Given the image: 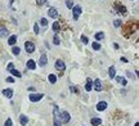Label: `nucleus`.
I'll return each instance as SVG.
<instances>
[{"mask_svg": "<svg viewBox=\"0 0 139 126\" xmlns=\"http://www.w3.org/2000/svg\"><path fill=\"white\" fill-rule=\"evenodd\" d=\"M138 28V25H137V22H129V23L126 25L122 28V32H124V36H126V37H129L131 34H134V31H137Z\"/></svg>", "mask_w": 139, "mask_h": 126, "instance_id": "nucleus-1", "label": "nucleus"}, {"mask_svg": "<svg viewBox=\"0 0 139 126\" xmlns=\"http://www.w3.org/2000/svg\"><path fill=\"white\" fill-rule=\"evenodd\" d=\"M113 8H115V10L119 14H121V16H125V14H126V8H125L124 5H121L119 1H115Z\"/></svg>", "mask_w": 139, "mask_h": 126, "instance_id": "nucleus-2", "label": "nucleus"}, {"mask_svg": "<svg viewBox=\"0 0 139 126\" xmlns=\"http://www.w3.org/2000/svg\"><path fill=\"white\" fill-rule=\"evenodd\" d=\"M72 13H74V21H77L80 14L83 13V8L81 5H74L72 7Z\"/></svg>", "mask_w": 139, "mask_h": 126, "instance_id": "nucleus-3", "label": "nucleus"}, {"mask_svg": "<svg viewBox=\"0 0 139 126\" xmlns=\"http://www.w3.org/2000/svg\"><path fill=\"white\" fill-rule=\"evenodd\" d=\"M59 117H61V122L62 124H67V122H70V120H71V115L67 111L59 112Z\"/></svg>", "mask_w": 139, "mask_h": 126, "instance_id": "nucleus-4", "label": "nucleus"}, {"mask_svg": "<svg viewBox=\"0 0 139 126\" xmlns=\"http://www.w3.org/2000/svg\"><path fill=\"white\" fill-rule=\"evenodd\" d=\"M61 117H59V108L54 106V126H62L61 125Z\"/></svg>", "mask_w": 139, "mask_h": 126, "instance_id": "nucleus-5", "label": "nucleus"}, {"mask_svg": "<svg viewBox=\"0 0 139 126\" xmlns=\"http://www.w3.org/2000/svg\"><path fill=\"white\" fill-rule=\"evenodd\" d=\"M56 70H58L62 73V72H63L65 70H66V64H65V62L63 61H61V59H57L56 61ZM63 75V73H62Z\"/></svg>", "mask_w": 139, "mask_h": 126, "instance_id": "nucleus-6", "label": "nucleus"}, {"mask_svg": "<svg viewBox=\"0 0 139 126\" xmlns=\"http://www.w3.org/2000/svg\"><path fill=\"white\" fill-rule=\"evenodd\" d=\"M43 97H44V94H41V93H34V94H30L28 95L31 102H39L40 99H43Z\"/></svg>", "mask_w": 139, "mask_h": 126, "instance_id": "nucleus-7", "label": "nucleus"}, {"mask_svg": "<svg viewBox=\"0 0 139 126\" xmlns=\"http://www.w3.org/2000/svg\"><path fill=\"white\" fill-rule=\"evenodd\" d=\"M25 49H26V52H27L28 54L34 53L35 52V44L32 41H26L25 43Z\"/></svg>", "mask_w": 139, "mask_h": 126, "instance_id": "nucleus-8", "label": "nucleus"}, {"mask_svg": "<svg viewBox=\"0 0 139 126\" xmlns=\"http://www.w3.org/2000/svg\"><path fill=\"white\" fill-rule=\"evenodd\" d=\"M46 63H48V57H46L45 53H43L39 58V64H40V67H45Z\"/></svg>", "mask_w": 139, "mask_h": 126, "instance_id": "nucleus-9", "label": "nucleus"}, {"mask_svg": "<svg viewBox=\"0 0 139 126\" xmlns=\"http://www.w3.org/2000/svg\"><path fill=\"white\" fill-rule=\"evenodd\" d=\"M48 16L50 17V18H57V17H58V10H57V8H54V7H50V8H49Z\"/></svg>", "mask_w": 139, "mask_h": 126, "instance_id": "nucleus-10", "label": "nucleus"}, {"mask_svg": "<svg viewBox=\"0 0 139 126\" xmlns=\"http://www.w3.org/2000/svg\"><path fill=\"white\" fill-rule=\"evenodd\" d=\"M93 86H94V89H95L97 91H102V81L99 79H95L94 82H93Z\"/></svg>", "mask_w": 139, "mask_h": 126, "instance_id": "nucleus-11", "label": "nucleus"}, {"mask_svg": "<svg viewBox=\"0 0 139 126\" xmlns=\"http://www.w3.org/2000/svg\"><path fill=\"white\" fill-rule=\"evenodd\" d=\"M8 35H9V31L7 30V27L0 26V37H7Z\"/></svg>", "mask_w": 139, "mask_h": 126, "instance_id": "nucleus-12", "label": "nucleus"}, {"mask_svg": "<svg viewBox=\"0 0 139 126\" xmlns=\"http://www.w3.org/2000/svg\"><path fill=\"white\" fill-rule=\"evenodd\" d=\"M19 122H21L22 126L27 125V122H28V117L26 116V115H19Z\"/></svg>", "mask_w": 139, "mask_h": 126, "instance_id": "nucleus-13", "label": "nucleus"}, {"mask_svg": "<svg viewBox=\"0 0 139 126\" xmlns=\"http://www.w3.org/2000/svg\"><path fill=\"white\" fill-rule=\"evenodd\" d=\"M3 95L7 98H12L13 97V89H4L3 90Z\"/></svg>", "mask_w": 139, "mask_h": 126, "instance_id": "nucleus-14", "label": "nucleus"}, {"mask_svg": "<svg viewBox=\"0 0 139 126\" xmlns=\"http://www.w3.org/2000/svg\"><path fill=\"white\" fill-rule=\"evenodd\" d=\"M106 108H107V103H106V102H99V103L97 104V109L99 111V112L104 111Z\"/></svg>", "mask_w": 139, "mask_h": 126, "instance_id": "nucleus-15", "label": "nucleus"}, {"mask_svg": "<svg viewBox=\"0 0 139 126\" xmlns=\"http://www.w3.org/2000/svg\"><path fill=\"white\" fill-rule=\"evenodd\" d=\"M115 79H116V81H117L119 84H121L122 86H125L128 82H126V79L125 77H121V76H115Z\"/></svg>", "mask_w": 139, "mask_h": 126, "instance_id": "nucleus-16", "label": "nucleus"}, {"mask_svg": "<svg viewBox=\"0 0 139 126\" xmlns=\"http://www.w3.org/2000/svg\"><path fill=\"white\" fill-rule=\"evenodd\" d=\"M26 66H27V68H28V70H35V68H36V63H35L32 59L27 61V63H26Z\"/></svg>", "mask_w": 139, "mask_h": 126, "instance_id": "nucleus-17", "label": "nucleus"}, {"mask_svg": "<svg viewBox=\"0 0 139 126\" xmlns=\"http://www.w3.org/2000/svg\"><path fill=\"white\" fill-rule=\"evenodd\" d=\"M52 28H53V31H54L56 34H58V32H59V30H61V23H59V22H54L53 26H52Z\"/></svg>", "mask_w": 139, "mask_h": 126, "instance_id": "nucleus-18", "label": "nucleus"}, {"mask_svg": "<svg viewBox=\"0 0 139 126\" xmlns=\"http://www.w3.org/2000/svg\"><path fill=\"white\" fill-rule=\"evenodd\" d=\"M108 76H110L111 79H115V76H116V70H115L113 66H111L110 68H108Z\"/></svg>", "mask_w": 139, "mask_h": 126, "instance_id": "nucleus-19", "label": "nucleus"}, {"mask_svg": "<svg viewBox=\"0 0 139 126\" xmlns=\"http://www.w3.org/2000/svg\"><path fill=\"white\" fill-rule=\"evenodd\" d=\"M92 89H93V81L90 79H88L86 80V85H85V90H86V91H90Z\"/></svg>", "mask_w": 139, "mask_h": 126, "instance_id": "nucleus-20", "label": "nucleus"}, {"mask_svg": "<svg viewBox=\"0 0 139 126\" xmlns=\"http://www.w3.org/2000/svg\"><path fill=\"white\" fill-rule=\"evenodd\" d=\"M92 125L93 126H99V125H102V120L101 118H97V117H94V118H92Z\"/></svg>", "mask_w": 139, "mask_h": 126, "instance_id": "nucleus-21", "label": "nucleus"}, {"mask_svg": "<svg viewBox=\"0 0 139 126\" xmlns=\"http://www.w3.org/2000/svg\"><path fill=\"white\" fill-rule=\"evenodd\" d=\"M9 72H10L13 76H14V77H19V79L22 77V73H21V72H19V71H17V70H14V68H12Z\"/></svg>", "mask_w": 139, "mask_h": 126, "instance_id": "nucleus-22", "label": "nucleus"}, {"mask_svg": "<svg viewBox=\"0 0 139 126\" xmlns=\"http://www.w3.org/2000/svg\"><path fill=\"white\" fill-rule=\"evenodd\" d=\"M8 43H9V45H14V44L17 43V36H16V35L9 36V40H8Z\"/></svg>", "mask_w": 139, "mask_h": 126, "instance_id": "nucleus-23", "label": "nucleus"}, {"mask_svg": "<svg viewBox=\"0 0 139 126\" xmlns=\"http://www.w3.org/2000/svg\"><path fill=\"white\" fill-rule=\"evenodd\" d=\"M48 80H49V82H50V84H56V81H57V77H56V75L50 73V75L48 76Z\"/></svg>", "mask_w": 139, "mask_h": 126, "instance_id": "nucleus-24", "label": "nucleus"}, {"mask_svg": "<svg viewBox=\"0 0 139 126\" xmlns=\"http://www.w3.org/2000/svg\"><path fill=\"white\" fill-rule=\"evenodd\" d=\"M12 53L14 54V55H18V54L21 53V48L19 46H13L12 48Z\"/></svg>", "mask_w": 139, "mask_h": 126, "instance_id": "nucleus-25", "label": "nucleus"}, {"mask_svg": "<svg viewBox=\"0 0 139 126\" xmlns=\"http://www.w3.org/2000/svg\"><path fill=\"white\" fill-rule=\"evenodd\" d=\"M95 39L97 40H103V39H104V34H103V32H97L95 34Z\"/></svg>", "mask_w": 139, "mask_h": 126, "instance_id": "nucleus-26", "label": "nucleus"}, {"mask_svg": "<svg viewBox=\"0 0 139 126\" xmlns=\"http://www.w3.org/2000/svg\"><path fill=\"white\" fill-rule=\"evenodd\" d=\"M66 5H67V8H68V9H72L74 1H72V0H66Z\"/></svg>", "mask_w": 139, "mask_h": 126, "instance_id": "nucleus-27", "label": "nucleus"}, {"mask_svg": "<svg viewBox=\"0 0 139 126\" xmlns=\"http://www.w3.org/2000/svg\"><path fill=\"white\" fill-rule=\"evenodd\" d=\"M53 43H54V45H59L61 41H59V37H58V34H56L54 39H53Z\"/></svg>", "mask_w": 139, "mask_h": 126, "instance_id": "nucleus-28", "label": "nucleus"}, {"mask_svg": "<svg viewBox=\"0 0 139 126\" xmlns=\"http://www.w3.org/2000/svg\"><path fill=\"white\" fill-rule=\"evenodd\" d=\"M93 49H94V50H99V49H101V44L99 43H93Z\"/></svg>", "mask_w": 139, "mask_h": 126, "instance_id": "nucleus-29", "label": "nucleus"}, {"mask_svg": "<svg viewBox=\"0 0 139 126\" xmlns=\"http://www.w3.org/2000/svg\"><path fill=\"white\" fill-rule=\"evenodd\" d=\"M81 41H83V44H85V45H86V44H89V39L86 37V36H81Z\"/></svg>", "mask_w": 139, "mask_h": 126, "instance_id": "nucleus-30", "label": "nucleus"}, {"mask_svg": "<svg viewBox=\"0 0 139 126\" xmlns=\"http://www.w3.org/2000/svg\"><path fill=\"white\" fill-rule=\"evenodd\" d=\"M40 23H41V26H44V27H45V26L48 25V21H46V18H41V19H40Z\"/></svg>", "mask_w": 139, "mask_h": 126, "instance_id": "nucleus-31", "label": "nucleus"}, {"mask_svg": "<svg viewBox=\"0 0 139 126\" xmlns=\"http://www.w3.org/2000/svg\"><path fill=\"white\" fill-rule=\"evenodd\" d=\"M4 126H13V121H12L10 118H8V120L5 121V124H4Z\"/></svg>", "mask_w": 139, "mask_h": 126, "instance_id": "nucleus-32", "label": "nucleus"}, {"mask_svg": "<svg viewBox=\"0 0 139 126\" xmlns=\"http://www.w3.org/2000/svg\"><path fill=\"white\" fill-rule=\"evenodd\" d=\"M46 1H48V0H36V4H37V5H44Z\"/></svg>", "mask_w": 139, "mask_h": 126, "instance_id": "nucleus-33", "label": "nucleus"}, {"mask_svg": "<svg viewBox=\"0 0 139 126\" xmlns=\"http://www.w3.org/2000/svg\"><path fill=\"white\" fill-rule=\"evenodd\" d=\"M34 31H35V34H39V32H40V31H39V25H37V23L34 25Z\"/></svg>", "mask_w": 139, "mask_h": 126, "instance_id": "nucleus-34", "label": "nucleus"}, {"mask_svg": "<svg viewBox=\"0 0 139 126\" xmlns=\"http://www.w3.org/2000/svg\"><path fill=\"white\" fill-rule=\"evenodd\" d=\"M113 25H115L116 27H120V26H121V21H120V19H115Z\"/></svg>", "mask_w": 139, "mask_h": 126, "instance_id": "nucleus-35", "label": "nucleus"}, {"mask_svg": "<svg viewBox=\"0 0 139 126\" xmlns=\"http://www.w3.org/2000/svg\"><path fill=\"white\" fill-rule=\"evenodd\" d=\"M12 68H14V63H9V64L7 66V70H8V71H10Z\"/></svg>", "mask_w": 139, "mask_h": 126, "instance_id": "nucleus-36", "label": "nucleus"}, {"mask_svg": "<svg viewBox=\"0 0 139 126\" xmlns=\"http://www.w3.org/2000/svg\"><path fill=\"white\" fill-rule=\"evenodd\" d=\"M126 76H128V77H130V79H134V75H133L130 71H128V72H126Z\"/></svg>", "mask_w": 139, "mask_h": 126, "instance_id": "nucleus-37", "label": "nucleus"}, {"mask_svg": "<svg viewBox=\"0 0 139 126\" xmlns=\"http://www.w3.org/2000/svg\"><path fill=\"white\" fill-rule=\"evenodd\" d=\"M5 80H7V82H14V79L10 77V76H9V77H7Z\"/></svg>", "mask_w": 139, "mask_h": 126, "instance_id": "nucleus-38", "label": "nucleus"}, {"mask_svg": "<svg viewBox=\"0 0 139 126\" xmlns=\"http://www.w3.org/2000/svg\"><path fill=\"white\" fill-rule=\"evenodd\" d=\"M121 61H122V62H125V63L128 62V59H126V58H124V57H121Z\"/></svg>", "mask_w": 139, "mask_h": 126, "instance_id": "nucleus-39", "label": "nucleus"}, {"mask_svg": "<svg viewBox=\"0 0 139 126\" xmlns=\"http://www.w3.org/2000/svg\"><path fill=\"white\" fill-rule=\"evenodd\" d=\"M138 125H139V124H138V122H137V124H135V126H138Z\"/></svg>", "mask_w": 139, "mask_h": 126, "instance_id": "nucleus-40", "label": "nucleus"}]
</instances>
